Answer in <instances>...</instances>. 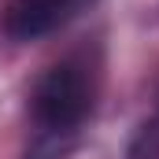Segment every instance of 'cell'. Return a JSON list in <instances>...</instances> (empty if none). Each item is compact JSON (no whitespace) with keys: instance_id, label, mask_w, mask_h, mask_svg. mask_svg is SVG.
<instances>
[{"instance_id":"2","label":"cell","mask_w":159,"mask_h":159,"mask_svg":"<svg viewBox=\"0 0 159 159\" xmlns=\"http://www.w3.org/2000/svg\"><path fill=\"white\" fill-rule=\"evenodd\" d=\"M85 4H93V0H11L4 26L15 41H37L44 34H52L56 26H63Z\"/></svg>"},{"instance_id":"1","label":"cell","mask_w":159,"mask_h":159,"mask_svg":"<svg viewBox=\"0 0 159 159\" xmlns=\"http://www.w3.org/2000/svg\"><path fill=\"white\" fill-rule=\"evenodd\" d=\"M93 107V89L78 63H56L37 78L30 111L41 133H74Z\"/></svg>"}]
</instances>
